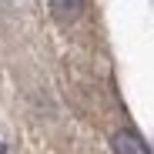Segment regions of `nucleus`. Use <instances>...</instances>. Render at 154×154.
Listing matches in <instances>:
<instances>
[{"mask_svg": "<svg viewBox=\"0 0 154 154\" xmlns=\"http://www.w3.org/2000/svg\"><path fill=\"white\" fill-rule=\"evenodd\" d=\"M111 147H114V154H151V147L144 144V137L137 131H131V127L117 131L111 137Z\"/></svg>", "mask_w": 154, "mask_h": 154, "instance_id": "1", "label": "nucleus"}, {"mask_svg": "<svg viewBox=\"0 0 154 154\" xmlns=\"http://www.w3.org/2000/svg\"><path fill=\"white\" fill-rule=\"evenodd\" d=\"M50 14L60 23H70L84 14V0H50Z\"/></svg>", "mask_w": 154, "mask_h": 154, "instance_id": "2", "label": "nucleus"}, {"mask_svg": "<svg viewBox=\"0 0 154 154\" xmlns=\"http://www.w3.org/2000/svg\"><path fill=\"white\" fill-rule=\"evenodd\" d=\"M0 154H7V147H4V144H0Z\"/></svg>", "mask_w": 154, "mask_h": 154, "instance_id": "3", "label": "nucleus"}]
</instances>
